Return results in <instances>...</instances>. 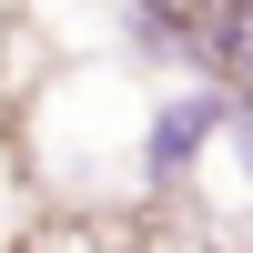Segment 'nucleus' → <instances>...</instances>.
<instances>
[{
	"label": "nucleus",
	"mask_w": 253,
	"mask_h": 253,
	"mask_svg": "<svg viewBox=\"0 0 253 253\" xmlns=\"http://www.w3.org/2000/svg\"><path fill=\"white\" fill-rule=\"evenodd\" d=\"M223 122H233V101H223V91H193V101H172V112H162V132H152V172H182L203 142H223Z\"/></svg>",
	"instance_id": "nucleus-1"
},
{
	"label": "nucleus",
	"mask_w": 253,
	"mask_h": 253,
	"mask_svg": "<svg viewBox=\"0 0 253 253\" xmlns=\"http://www.w3.org/2000/svg\"><path fill=\"white\" fill-rule=\"evenodd\" d=\"M243 91H253V31H243Z\"/></svg>",
	"instance_id": "nucleus-2"
}]
</instances>
